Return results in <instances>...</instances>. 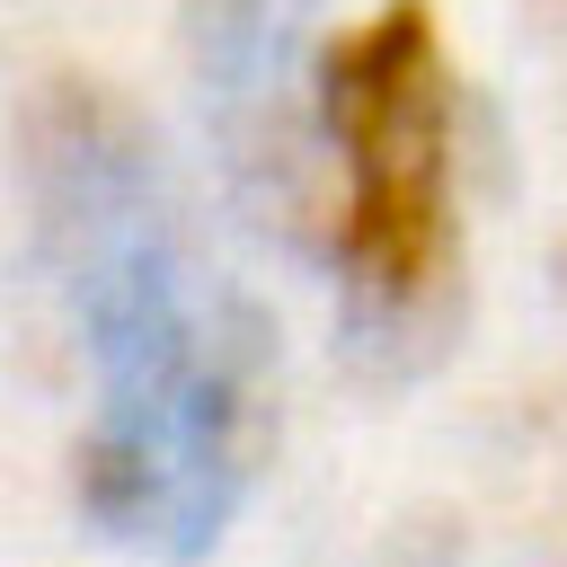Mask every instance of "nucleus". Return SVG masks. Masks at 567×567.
Wrapping results in <instances>:
<instances>
[{
    "label": "nucleus",
    "mask_w": 567,
    "mask_h": 567,
    "mask_svg": "<svg viewBox=\"0 0 567 567\" xmlns=\"http://www.w3.org/2000/svg\"><path fill=\"white\" fill-rule=\"evenodd\" d=\"M319 124L346 159L337 266L372 310H416L452 266V71L425 0H381L310 62Z\"/></svg>",
    "instance_id": "2"
},
{
    "label": "nucleus",
    "mask_w": 567,
    "mask_h": 567,
    "mask_svg": "<svg viewBox=\"0 0 567 567\" xmlns=\"http://www.w3.org/2000/svg\"><path fill=\"white\" fill-rule=\"evenodd\" d=\"M44 195L106 381V408L80 443V496L106 532L186 558L230 523L257 452V328L177 230L124 106L80 80H62L44 106Z\"/></svg>",
    "instance_id": "1"
}]
</instances>
